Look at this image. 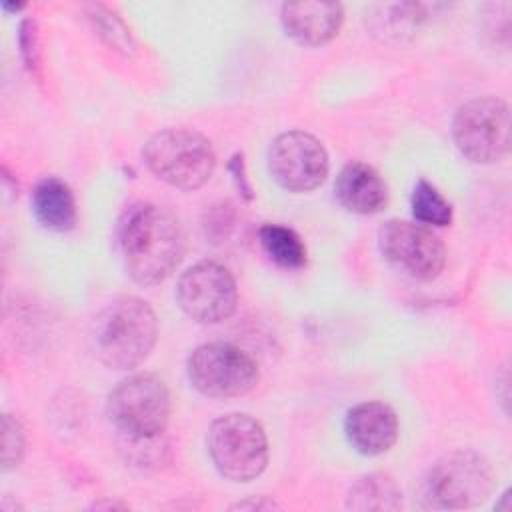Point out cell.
I'll use <instances>...</instances> for the list:
<instances>
[{
	"label": "cell",
	"instance_id": "1",
	"mask_svg": "<svg viewBox=\"0 0 512 512\" xmlns=\"http://www.w3.org/2000/svg\"><path fill=\"white\" fill-rule=\"evenodd\" d=\"M120 248L128 276L142 286H152L176 270L184 258L186 236L170 210L138 204L120 224Z\"/></svg>",
	"mask_w": 512,
	"mask_h": 512
},
{
	"label": "cell",
	"instance_id": "2",
	"mask_svg": "<svg viewBox=\"0 0 512 512\" xmlns=\"http://www.w3.org/2000/svg\"><path fill=\"white\" fill-rule=\"evenodd\" d=\"M156 336L158 322L152 308L136 296H122L106 304L96 316L92 340L102 364L130 370L148 358Z\"/></svg>",
	"mask_w": 512,
	"mask_h": 512
},
{
	"label": "cell",
	"instance_id": "3",
	"mask_svg": "<svg viewBox=\"0 0 512 512\" xmlns=\"http://www.w3.org/2000/svg\"><path fill=\"white\" fill-rule=\"evenodd\" d=\"M490 462L472 450H454L438 458L426 472L420 494L428 508H472L494 490Z\"/></svg>",
	"mask_w": 512,
	"mask_h": 512
},
{
	"label": "cell",
	"instance_id": "4",
	"mask_svg": "<svg viewBox=\"0 0 512 512\" xmlns=\"http://www.w3.org/2000/svg\"><path fill=\"white\" fill-rule=\"evenodd\" d=\"M142 154L160 180L180 190L200 188L210 180L216 166L210 140L190 128L160 130L146 142Z\"/></svg>",
	"mask_w": 512,
	"mask_h": 512
},
{
	"label": "cell",
	"instance_id": "5",
	"mask_svg": "<svg viewBox=\"0 0 512 512\" xmlns=\"http://www.w3.org/2000/svg\"><path fill=\"white\" fill-rule=\"evenodd\" d=\"M206 444L216 470L232 482H250L268 464L266 432L248 414L216 418L210 424Z\"/></svg>",
	"mask_w": 512,
	"mask_h": 512
},
{
	"label": "cell",
	"instance_id": "6",
	"mask_svg": "<svg viewBox=\"0 0 512 512\" xmlns=\"http://www.w3.org/2000/svg\"><path fill=\"white\" fill-rule=\"evenodd\" d=\"M106 412L124 438H156L170 418V394L158 376L134 374L108 394Z\"/></svg>",
	"mask_w": 512,
	"mask_h": 512
},
{
	"label": "cell",
	"instance_id": "7",
	"mask_svg": "<svg viewBox=\"0 0 512 512\" xmlns=\"http://www.w3.org/2000/svg\"><path fill=\"white\" fill-rule=\"evenodd\" d=\"M456 148L476 164L502 160L510 150V110L502 98L480 96L462 104L452 122Z\"/></svg>",
	"mask_w": 512,
	"mask_h": 512
},
{
	"label": "cell",
	"instance_id": "8",
	"mask_svg": "<svg viewBox=\"0 0 512 512\" xmlns=\"http://www.w3.org/2000/svg\"><path fill=\"white\" fill-rule=\"evenodd\" d=\"M186 374L190 384L208 398L244 396L260 378L252 356L226 342L198 346L188 356Z\"/></svg>",
	"mask_w": 512,
	"mask_h": 512
},
{
	"label": "cell",
	"instance_id": "9",
	"mask_svg": "<svg viewBox=\"0 0 512 512\" xmlns=\"http://www.w3.org/2000/svg\"><path fill=\"white\" fill-rule=\"evenodd\" d=\"M176 302L192 320L216 324L232 316L236 308V282L226 266L208 260L198 262L178 278Z\"/></svg>",
	"mask_w": 512,
	"mask_h": 512
},
{
	"label": "cell",
	"instance_id": "10",
	"mask_svg": "<svg viewBox=\"0 0 512 512\" xmlns=\"http://www.w3.org/2000/svg\"><path fill=\"white\" fill-rule=\"evenodd\" d=\"M378 246L382 256L410 278L432 280L444 268V244L422 224L388 220L378 232Z\"/></svg>",
	"mask_w": 512,
	"mask_h": 512
},
{
	"label": "cell",
	"instance_id": "11",
	"mask_svg": "<svg viewBox=\"0 0 512 512\" xmlns=\"http://www.w3.org/2000/svg\"><path fill=\"white\" fill-rule=\"evenodd\" d=\"M328 154L318 138L292 130L280 134L268 150V170L288 192H310L328 176Z\"/></svg>",
	"mask_w": 512,
	"mask_h": 512
},
{
	"label": "cell",
	"instance_id": "12",
	"mask_svg": "<svg viewBox=\"0 0 512 512\" xmlns=\"http://www.w3.org/2000/svg\"><path fill=\"white\" fill-rule=\"evenodd\" d=\"M348 442L366 456L388 452L398 438V416L384 402H362L348 410L344 420Z\"/></svg>",
	"mask_w": 512,
	"mask_h": 512
},
{
	"label": "cell",
	"instance_id": "13",
	"mask_svg": "<svg viewBox=\"0 0 512 512\" xmlns=\"http://www.w3.org/2000/svg\"><path fill=\"white\" fill-rule=\"evenodd\" d=\"M282 26L290 38L304 46H320L332 40L344 20L338 2H290L282 6Z\"/></svg>",
	"mask_w": 512,
	"mask_h": 512
},
{
	"label": "cell",
	"instance_id": "14",
	"mask_svg": "<svg viewBox=\"0 0 512 512\" xmlns=\"http://www.w3.org/2000/svg\"><path fill=\"white\" fill-rule=\"evenodd\" d=\"M338 202L354 214H376L388 204V186L382 176L364 162L346 164L334 184Z\"/></svg>",
	"mask_w": 512,
	"mask_h": 512
},
{
	"label": "cell",
	"instance_id": "15",
	"mask_svg": "<svg viewBox=\"0 0 512 512\" xmlns=\"http://www.w3.org/2000/svg\"><path fill=\"white\" fill-rule=\"evenodd\" d=\"M32 210L38 222L54 232L72 230L78 220L76 200L70 186L54 176L36 184L32 192Z\"/></svg>",
	"mask_w": 512,
	"mask_h": 512
},
{
	"label": "cell",
	"instance_id": "16",
	"mask_svg": "<svg viewBox=\"0 0 512 512\" xmlns=\"http://www.w3.org/2000/svg\"><path fill=\"white\" fill-rule=\"evenodd\" d=\"M396 482L386 474H368L348 492L346 506L352 510H398L402 506Z\"/></svg>",
	"mask_w": 512,
	"mask_h": 512
},
{
	"label": "cell",
	"instance_id": "17",
	"mask_svg": "<svg viewBox=\"0 0 512 512\" xmlns=\"http://www.w3.org/2000/svg\"><path fill=\"white\" fill-rule=\"evenodd\" d=\"M264 252L284 268H302L306 264V246L300 236L282 224H264L258 230Z\"/></svg>",
	"mask_w": 512,
	"mask_h": 512
},
{
	"label": "cell",
	"instance_id": "18",
	"mask_svg": "<svg viewBox=\"0 0 512 512\" xmlns=\"http://www.w3.org/2000/svg\"><path fill=\"white\" fill-rule=\"evenodd\" d=\"M84 8L94 30L110 48L122 54H132L136 50V44L128 26L110 8L102 4H86Z\"/></svg>",
	"mask_w": 512,
	"mask_h": 512
},
{
	"label": "cell",
	"instance_id": "19",
	"mask_svg": "<svg viewBox=\"0 0 512 512\" xmlns=\"http://www.w3.org/2000/svg\"><path fill=\"white\" fill-rule=\"evenodd\" d=\"M412 214L422 224L448 226L452 222V206L426 180H418L412 192Z\"/></svg>",
	"mask_w": 512,
	"mask_h": 512
},
{
	"label": "cell",
	"instance_id": "20",
	"mask_svg": "<svg viewBox=\"0 0 512 512\" xmlns=\"http://www.w3.org/2000/svg\"><path fill=\"white\" fill-rule=\"evenodd\" d=\"M24 430L12 414L2 416V470H10L20 464L24 456Z\"/></svg>",
	"mask_w": 512,
	"mask_h": 512
},
{
	"label": "cell",
	"instance_id": "21",
	"mask_svg": "<svg viewBox=\"0 0 512 512\" xmlns=\"http://www.w3.org/2000/svg\"><path fill=\"white\" fill-rule=\"evenodd\" d=\"M20 44H22V52L26 58L28 68L32 70L34 66H38V50H36V28L32 20H26L20 28Z\"/></svg>",
	"mask_w": 512,
	"mask_h": 512
},
{
	"label": "cell",
	"instance_id": "22",
	"mask_svg": "<svg viewBox=\"0 0 512 512\" xmlns=\"http://www.w3.org/2000/svg\"><path fill=\"white\" fill-rule=\"evenodd\" d=\"M248 506H252L256 510H260V508H276L274 502H266V500H260V502H238L234 508H248Z\"/></svg>",
	"mask_w": 512,
	"mask_h": 512
}]
</instances>
